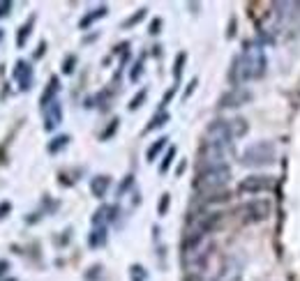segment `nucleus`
<instances>
[{"instance_id": "obj_17", "label": "nucleus", "mask_w": 300, "mask_h": 281, "mask_svg": "<svg viewBox=\"0 0 300 281\" xmlns=\"http://www.w3.org/2000/svg\"><path fill=\"white\" fill-rule=\"evenodd\" d=\"M229 127H231V136L233 138H240V136H245L247 134V120H243V118H235V120H229Z\"/></svg>"}, {"instance_id": "obj_27", "label": "nucleus", "mask_w": 300, "mask_h": 281, "mask_svg": "<svg viewBox=\"0 0 300 281\" xmlns=\"http://www.w3.org/2000/svg\"><path fill=\"white\" fill-rule=\"evenodd\" d=\"M146 95H148V90H141V92H139L137 97H134V99L130 102V111H137V108L141 106L143 102H146Z\"/></svg>"}, {"instance_id": "obj_16", "label": "nucleus", "mask_w": 300, "mask_h": 281, "mask_svg": "<svg viewBox=\"0 0 300 281\" xmlns=\"http://www.w3.org/2000/svg\"><path fill=\"white\" fill-rule=\"evenodd\" d=\"M171 120V115L166 113V111H159V113L153 115V120L146 124V131H153V129H159V127H164V124Z\"/></svg>"}, {"instance_id": "obj_33", "label": "nucleus", "mask_w": 300, "mask_h": 281, "mask_svg": "<svg viewBox=\"0 0 300 281\" xmlns=\"http://www.w3.org/2000/svg\"><path fill=\"white\" fill-rule=\"evenodd\" d=\"M159 28H162V21H159V19H155V21L150 23V35H157Z\"/></svg>"}, {"instance_id": "obj_38", "label": "nucleus", "mask_w": 300, "mask_h": 281, "mask_svg": "<svg viewBox=\"0 0 300 281\" xmlns=\"http://www.w3.org/2000/svg\"><path fill=\"white\" fill-rule=\"evenodd\" d=\"M3 37H5V30H3V28H0V42H3Z\"/></svg>"}, {"instance_id": "obj_4", "label": "nucleus", "mask_w": 300, "mask_h": 281, "mask_svg": "<svg viewBox=\"0 0 300 281\" xmlns=\"http://www.w3.org/2000/svg\"><path fill=\"white\" fill-rule=\"evenodd\" d=\"M273 184H275V180L270 178V175H250V178H245L238 184V191L240 194L257 196V194H261V191H270Z\"/></svg>"}, {"instance_id": "obj_25", "label": "nucleus", "mask_w": 300, "mask_h": 281, "mask_svg": "<svg viewBox=\"0 0 300 281\" xmlns=\"http://www.w3.org/2000/svg\"><path fill=\"white\" fill-rule=\"evenodd\" d=\"M99 276H102V265H93V267L86 272V281H97Z\"/></svg>"}, {"instance_id": "obj_20", "label": "nucleus", "mask_w": 300, "mask_h": 281, "mask_svg": "<svg viewBox=\"0 0 300 281\" xmlns=\"http://www.w3.org/2000/svg\"><path fill=\"white\" fill-rule=\"evenodd\" d=\"M146 14H148V10H146V7H141L137 14H132V17L127 19L125 23H123V28H132V26H137V23H141L143 19H146Z\"/></svg>"}, {"instance_id": "obj_31", "label": "nucleus", "mask_w": 300, "mask_h": 281, "mask_svg": "<svg viewBox=\"0 0 300 281\" xmlns=\"http://www.w3.org/2000/svg\"><path fill=\"white\" fill-rule=\"evenodd\" d=\"M10 12H12V3L10 0H3V3H0V19H5Z\"/></svg>"}, {"instance_id": "obj_8", "label": "nucleus", "mask_w": 300, "mask_h": 281, "mask_svg": "<svg viewBox=\"0 0 300 281\" xmlns=\"http://www.w3.org/2000/svg\"><path fill=\"white\" fill-rule=\"evenodd\" d=\"M247 212V222H263L268 215H270V203L268 200H252L250 205L245 207Z\"/></svg>"}, {"instance_id": "obj_34", "label": "nucleus", "mask_w": 300, "mask_h": 281, "mask_svg": "<svg viewBox=\"0 0 300 281\" xmlns=\"http://www.w3.org/2000/svg\"><path fill=\"white\" fill-rule=\"evenodd\" d=\"M7 270H10V263H7V260H0V276H5Z\"/></svg>"}, {"instance_id": "obj_39", "label": "nucleus", "mask_w": 300, "mask_h": 281, "mask_svg": "<svg viewBox=\"0 0 300 281\" xmlns=\"http://www.w3.org/2000/svg\"><path fill=\"white\" fill-rule=\"evenodd\" d=\"M0 281H17V279H0Z\"/></svg>"}, {"instance_id": "obj_6", "label": "nucleus", "mask_w": 300, "mask_h": 281, "mask_svg": "<svg viewBox=\"0 0 300 281\" xmlns=\"http://www.w3.org/2000/svg\"><path fill=\"white\" fill-rule=\"evenodd\" d=\"M42 115H44V129L53 131L55 127L63 122V104H60V99H53L49 106H44Z\"/></svg>"}, {"instance_id": "obj_35", "label": "nucleus", "mask_w": 300, "mask_h": 281, "mask_svg": "<svg viewBox=\"0 0 300 281\" xmlns=\"http://www.w3.org/2000/svg\"><path fill=\"white\" fill-rule=\"evenodd\" d=\"M44 51H46V42H42V44L37 46V51H35V58H42Z\"/></svg>"}, {"instance_id": "obj_32", "label": "nucleus", "mask_w": 300, "mask_h": 281, "mask_svg": "<svg viewBox=\"0 0 300 281\" xmlns=\"http://www.w3.org/2000/svg\"><path fill=\"white\" fill-rule=\"evenodd\" d=\"M10 212H12V203L10 200H3V203H0V219H5Z\"/></svg>"}, {"instance_id": "obj_28", "label": "nucleus", "mask_w": 300, "mask_h": 281, "mask_svg": "<svg viewBox=\"0 0 300 281\" xmlns=\"http://www.w3.org/2000/svg\"><path fill=\"white\" fill-rule=\"evenodd\" d=\"M132 279L134 281H146V270H143L141 265H132Z\"/></svg>"}, {"instance_id": "obj_18", "label": "nucleus", "mask_w": 300, "mask_h": 281, "mask_svg": "<svg viewBox=\"0 0 300 281\" xmlns=\"http://www.w3.org/2000/svg\"><path fill=\"white\" fill-rule=\"evenodd\" d=\"M166 140H169V138H166V136H162V138H157L153 146L148 148V152H146V159H148V162H155V157H157L159 152L166 148Z\"/></svg>"}, {"instance_id": "obj_11", "label": "nucleus", "mask_w": 300, "mask_h": 281, "mask_svg": "<svg viewBox=\"0 0 300 281\" xmlns=\"http://www.w3.org/2000/svg\"><path fill=\"white\" fill-rule=\"evenodd\" d=\"M106 242H109V231H106V226H95L93 231H90V235H88V247L90 249H102Z\"/></svg>"}, {"instance_id": "obj_37", "label": "nucleus", "mask_w": 300, "mask_h": 281, "mask_svg": "<svg viewBox=\"0 0 300 281\" xmlns=\"http://www.w3.org/2000/svg\"><path fill=\"white\" fill-rule=\"evenodd\" d=\"M187 281H206V279H201V276H199V274H194V276H192V279H187Z\"/></svg>"}, {"instance_id": "obj_24", "label": "nucleus", "mask_w": 300, "mask_h": 281, "mask_svg": "<svg viewBox=\"0 0 300 281\" xmlns=\"http://www.w3.org/2000/svg\"><path fill=\"white\" fill-rule=\"evenodd\" d=\"M169 203H171V196L169 194H162V198H159V205H157V212L162 217L169 212Z\"/></svg>"}, {"instance_id": "obj_36", "label": "nucleus", "mask_w": 300, "mask_h": 281, "mask_svg": "<svg viewBox=\"0 0 300 281\" xmlns=\"http://www.w3.org/2000/svg\"><path fill=\"white\" fill-rule=\"evenodd\" d=\"M197 83H199V81H197V79H192V83H190V88H187V90H185V99H187V97H190L192 92H194V88H197Z\"/></svg>"}, {"instance_id": "obj_22", "label": "nucleus", "mask_w": 300, "mask_h": 281, "mask_svg": "<svg viewBox=\"0 0 300 281\" xmlns=\"http://www.w3.org/2000/svg\"><path fill=\"white\" fill-rule=\"evenodd\" d=\"M141 74H143V58H139L137 62H134V67H132V72H130V81L137 83L139 79H141Z\"/></svg>"}, {"instance_id": "obj_29", "label": "nucleus", "mask_w": 300, "mask_h": 281, "mask_svg": "<svg viewBox=\"0 0 300 281\" xmlns=\"http://www.w3.org/2000/svg\"><path fill=\"white\" fill-rule=\"evenodd\" d=\"M132 184H134V175H127V178L120 182V187H118V191H115V194H118V196H125V191L130 189Z\"/></svg>"}, {"instance_id": "obj_12", "label": "nucleus", "mask_w": 300, "mask_h": 281, "mask_svg": "<svg viewBox=\"0 0 300 281\" xmlns=\"http://www.w3.org/2000/svg\"><path fill=\"white\" fill-rule=\"evenodd\" d=\"M106 14H109V7H106V5H99V7H95V10H90V12H88V14H86V17H83L81 21H79V28H81V30H86V28H90L95 21H99V19H104V17H106Z\"/></svg>"}, {"instance_id": "obj_26", "label": "nucleus", "mask_w": 300, "mask_h": 281, "mask_svg": "<svg viewBox=\"0 0 300 281\" xmlns=\"http://www.w3.org/2000/svg\"><path fill=\"white\" fill-rule=\"evenodd\" d=\"M74 65H77V55H67L65 62H63V74H72Z\"/></svg>"}, {"instance_id": "obj_9", "label": "nucleus", "mask_w": 300, "mask_h": 281, "mask_svg": "<svg viewBox=\"0 0 300 281\" xmlns=\"http://www.w3.org/2000/svg\"><path fill=\"white\" fill-rule=\"evenodd\" d=\"M118 215H120L118 205H102L93 215V224H95V226H106V222H115Z\"/></svg>"}, {"instance_id": "obj_13", "label": "nucleus", "mask_w": 300, "mask_h": 281, "mask_svg": "<svg viewBox=\"0 0 300 281\" xmlns=\"http://www.w3.org/2000/svg\"><path fill=\"white\" fill-rule=\"evenodd\" d=\"M58 90H60V79H58V76H51L49 86H46V90H44L42 97H39V104H42V108L49 106L53 99H58V97H55V95H58Z\"/></svg>"}, {"instance_id": "obj_3", "label": "nucleus", "mask_w": 300, "mask_h": 281, "mask_svg": "<svg viewBox=\"0 0 300 281\" xmlns=\"http://www.w3.org/2000/svg\"><path fill=\"white\" fill-rule=\"evenodd\" d=\"M275 146L270 140H259V143H252L243 157H240V164L243 166H252V168H259V166H270L275 162Z\"/></svg>"}, {"instance_id": "obj_7", "label": "nucleus", "mask_w": 300, "mask_h": 281, "mask_svg": "<svg viewBox=\"0 0 300 281\" xmlns=\"http://www.w3.org/2000/svg\"><path fill=\"white\" fill-rule=\"evenodd\" d=\"M252 102V92L245 88H233L226 95H222L219 99V108H233V106H243V104Z\"/></svg>"}, {"instance_id": "obj_30", "label": "nucleus", "mask_w": 300, "mask_h": 281, "mask_svg": "<svg viewBox=\"0 0 300 281\" xmlns=\"http://www.w3.org/2000/svg\"><path fill=\"white\" fill-rule=\"evenodd\" d=\"M175 92H178V86H173V88H169V90H166V95H164V99H162V106H159V111H164V108H166V104L171 102V97H173Z\"/></svg>"}, {"instance_id": "obj_23", "label": "nucleus", "mask_w": 300, "mask_h": 281, "mask_svg": "<svg viewBox=\"0 0 300 281\" xmlns=\"http://www.w3.org/2000/svg\"><path fill=\"white\" fill-rule=\"evenodd\" d=\"M118 122H120V120H111V124H109V127H106V129L102 131V136H99V138H102V140H109L111 136L115 134V129H118Z\"/></svg>"}, {"instance_id": "obj_5", "label": "nucleus", "mask_w": 300, "mask_h": 281, "mask_svg": "<svg viewBox=\"0 0 300 281\" xmlns=\"http://www.w3.org/2000/svg\"><path fill=\"white\" fill-rule=\"evenodd\" d=\"M12 76H14V81L19 83V90L26 92V90L33 88L35 72H33V65L26 62V60H17V62H14V72H12Z\"/></svg>"}, {"instance_id": "obj_15", "label": "nucleus", "mask_w": 300, "mask_h": 281, "mask_svg": "<svg viewBox=\"0 0 300 281\" xmlns=\"http://www.w3.org/2000/svg\"><path fill=\"white\" fill-rule=\"evenodd\" d=\"M70 136L63 134V136H55V138L49 140V146H46V150H49V155H58L60 150H65L67 146H70Z\"/></svg>"}, {"instance_id": "obj_2", "label": "nucleus", "mask_w": 300, "mask_h": 281, "mask_svg": "<svg viewBox=\"0 0 300 281\" xmlns=\"http://www.w3.org/2000/svg\"><path fill=\"white\" fill-rule=\"evenodd\" d=\"M229 180H231V168L226 166V164L199 168L197 180H194V189H197L199 194H217V191H224V187L229 184Z\"/></svg>"}, {"instance_id": "obj_1", "label": "nucleus", "mask_w": 300, "mask_h": 281, "mask_svg": "<svg viewBox=\"0 0 300 281\" xmlns=\"http://www.w3.org/2000/svg\"><path fill=\"white\" fill-rule=\"evenodd\" d=\"M266 67H268V60L263 49L259 46H250L245 49L238 58L233 60V67H231V83L233 88H240V83L245 81H257L266 74Z\"/></svg>"}, {"instance_id": "obj_10", "label": "nucleus", "mask_w": 300, "mask_h": 281, "mask_svg": "<svg viewBox=\"0 0 300 281\" xmlns=\"http://www.w3.org/2000/svg\"><path fill=\"white\" fill-rule=\"evenodd\" d=\"M109 187H111L109 175H95V178L90 180V194H93L95 198H104L106 191H109Z\"/></svg>"}, {"instance_id": "obj_21", "label": "nucleus", "mask_w": 300, "mask_h": 281, "mask_svg": "<svg viewBox=\"0 0 300 281\" xmlns=\"http://www.w3.org/2000/svg\"><path fill=\"white\" fill-rule=\"evenodd\" d=\"M185 60H187L185 53H178V58H175V65H173V79H175V81H180V76H183V67H185Z\"/></svg>"}, {"instance_id": "obj_14", "label": "nucleus", "mask_w": 300, "mask_h": 281, "mask_svg": "<svg viewBox=\"0 0 300 281\" xmlns=\"http://www.w3.org/2000/svg\"><path fill=\"white\" fill-rule=\"evenodd\" d=\"M33 26H35V17H30L21 28H19V33H17V46H19V49H23V46H26V42L30 39Z\"/></svg>"}, {"instance_id": "obj_19", "label": "nucleus", "mask_w": 300, "mask_h": 281, "mask_svg": "<svg viewBox=\"0 0 300 281\" xmlns=\"http://www.w3.org/2000/svg\"><path fill=\"white\" fill-rule=\"evenodd\" d=\"M173 157H175V146L166 150V155H164L162 164H159V173H162V175L166 173V171H169V166H171V164H173Z\"/></svg>"}]
</instances>
